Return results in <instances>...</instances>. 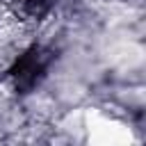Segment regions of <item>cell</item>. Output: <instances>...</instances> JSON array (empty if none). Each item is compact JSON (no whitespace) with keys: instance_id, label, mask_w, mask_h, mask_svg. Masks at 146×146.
Segmentation results:
<instances>
[{"instance_id":"cell-2","label":"cell","mask_w":146,"mask_h":146,"mask_svg":"<svg viewBox=\"0 0 146 146\" xmlns=\"http://www.w3.org/2000/svg\"><path fill=\"white\" fill-rule=\"evenodd\" d=\"M21 5H23L25 11H30L34 16H41L48 9V0H21Z\"/></svg>"},{"instance_id":"cell-1","label":"cell","mask_w":146,"mask_h":146,"mask_svg":"<svg viewBox=\"0 0 146 146\" xmlns=\"http://www.w3.org/2000/svg\"><path fill=\"white\" fill-rule=\"evenodd\" d=\"M46 68H48V55L39 46H32L14 59V64L9 66V75L14 78L16 89L27 94L41 82V78L46 75Z\"/></svg>"}]
</instances>
